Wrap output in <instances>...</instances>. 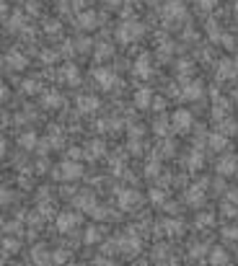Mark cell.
<instances>
[{
    "mask_svg": "<svg viewBox=\"0 0 238 266\" xmlns=\"http://www.w3.org/2000/svg\"><path fill=\"white\" fill-rule=\"evenodd\" d=\"M143 34V26L138 24V21H127V24H122L119 26V31H117V37H119V42H124V44H130V42H135Z\"/></svg>",
    "mask_w": 238,
    "mask_h": 266,
    "instance_id": "6da1fadb",
    "label": "cell"
},
{
    "mask_svg": "<svg viewBox=\"0 0 238 266\" xmlns=\"http://www.w3.org/2000/svg\"><path fill=\"white\" fill-rule=\"evenodd\" d=\"M81 173H83V168L78 166V163H73V160H65V163H60V166H57L54 176H57L60 181H70V178H78Z\"/></svg>",
    "mask_w": 238,
    "mask_h": 266,
    "instance_id": "7a4b0ae2",
    "label": "cell"
},
{
    "mask_svg": "<svg viewBox=\"0 0 238 266\" xmlns=\"http://www.w3.org/2000/svg\"><path fill=\"white\" fill-rule=\"evenodd\" d=\"M171 127L176 132H189V127H191V114L187 109H179L174 111V117H171Z\"/></svg>",
    "mask_w": 238,
    "mask_h": 266,
    "instance_id": "3957f363",
    "label": "cell"
},
{
    "mask_svg": "<svg viewBox=\"0 0 238 266\" xmlns=\"http://www.w3.org/2000/svg\"><path fill=\"white\" fill-rule=\"evenodd\" d=\"M184 16H187V10H184V5H181L179 0H171V3L163 8V18L166 21H181Z\"/></svg>",
    "mask_w": 238,
    "mask_h": 266,
    "instance_id": "277c9868",
    "label": "cell"
},
{
    "mask_svg": "<svg viewBox=\"0 0 238 266\" xmlns=\"http://www.w3.org/2000/svg\"><path fill=\"white\" fill-rule=\"evenodd\" d=\"M78 222H81V215H78V212H62L57 217V227L62 230V233H67V230L75 227Z\"/></svg>",
    "mask_w": 238,
    "mask_h": 266,
    "instance_id": "5b68a950",
    "label": "cell"
},
{
    "mask_svg": "<svg viewBox=\"0 0 238 266\" xmlns=\"http://www.w3.org/2000/svg\"><path fill=\"white\" fill-rule=\"evenodd\" d=\"M117 199H119V207H122V210H130L135 202H140V194L132 191V189H124V191L117 194Z\"/></svg>",
    "mask_w": 238,
    "mask_h": 266,
    "instance_id": "8992f818",
    "label": "cell"
},
{
    "mask_svg": "<svg viewBox=\"0 0 238 266\" xmlns=\"http://www.w3.org/2000/svg\"><path fill=\"white\" fill-rule=\"evenodd\" d=\"M135 73H138L140 78H148L150 75V57L148 54H140L138 62H135Z\"/></svg>",
    "mask_w": 238,
    "mask_h": 266,
    "instance_id": "52a82bcc",
    "label": "cell"
},
{
    "mask_svg": "<svg viewBox=\"0 0 238 266\" xmlns=\"http://www.w3.org/2000/svg\"><path fill=\"white\" fill-rule=\"evenodd\" d=\"M96 80L101 83V88H111V86H114V75H111L106 67H98V70H96Z\"/></svg>",
    "mask_w": 238,
    "mask_h": 266,
    "instance_id": "ba28073f",
    "label": "cell"
},
{
    "mask_svg": "<svg viewBox=\"0 0 238 266\" xmlns=\"http://www.w3.org/2000/svg\"><path fill=\"white\" fill-rule=\"evenodd\" d=\"M210 264H212V266H225V264H228V253H225L220 246L212 248V253H210Z\"/></svg>",
    "mask_w": 238,
    "mask_h": 266,
    "instance_id": "9c48e42d",
    "label": "cell"
},
{
    "mask_svg": "<svg viewBox=\"0 0 238 266\" xmlns=\"http://www.w3.org/2000/svg\"><path fill=\"white\" fill-rule=\"evenodd\" d=\"M236 73H238V65H236V62H231V60L220 62V67H218V75H220V78H233Z\"/></svg>",
    "mask_w": 238,
    "mask_h": 266,
    "instance_id": "30bf717a",
    "label": "cell"
},
{
    "mask_svg": "<svg viewBox=\"0 0 238 266\" xmlns=\"http://www.w3.org/2000/svg\"><path fill=\"white\" fill-rule=\"evenodd\" d=\"M236 166H238L236 158H225V160H220V163H218V171L225 173V176H231V173H236Z\"/></svg>",
    "mask_w": 238,
    "mask_h": 266,
    "instance_id": "8fae6325",
    "label": "cell"
},
{
    "mask_svg": "<svg viewBox=\"0 0 238 266\" xmlns=\"http://www.w3.org/2000/svg\"><path fill=\"white\" fill-rule=\"evenodd\" d=\"M31 259H34V264H37V266H47L49 264V256H47V251H44V248H34L31 251Z\"/></svg>",
    "mask_w": 238,
    "mask_h": 266,
    "instance_id": "7c38bea8",
    "label": "cell"
},
{
    "mask_svg": "<svg viewBox=\"0 0 238 266\" xmlns=\"http://www.w3.org/2000/svg\"><path fill=\"white\" fill-rule=\"evenodd\" d=\"M202 199H205V191H202V186H191V191H187V202L189 204H199Z\"/></svg>",
    "mask_w": 238,
    "mask_h": 266,
    "instance_id": "4fadbf2b",
    "label": "cell"
},
{
    "mask_svg": "<svg viewBox=\"0 0 238 266\" xmlns=\"http://www.w3.org/2000/svg\"><path fill=\"white\" fill-rule=\"evenodd\" d=\"M135 103H138L140 109H148V103H150V90H148V88L138 90V93H135Z\"/></svg>",
    "mask_w": 238,
    "mask_h": 266,
    "instance_id": "5bb4252c",
    "label": "cell"
},
{
    "mask_svg": "<svg viewBox=\"0 0 238 266\" xmlns=\"http://www.w3.org/2000/svg\"><path fill=\"white\" fill-rule=\"evenodd\" d=\"M161 227H163L166 235H179V233H181V222H176V220H166Z\"/></svg>",
    "mask_w": 238,
    "mask_h": 266,
    "instance_id": "9a60e30c",
    "label": "cell"
},
{
    "mask_svg": "<svg viewBox=\"0 0 238 266\" xmlns=\"http://www.w3.org/2000/svg\"><path fill=\"white\" fill-rule=\"evenodd\" d=\"M96 106H98V101L91 98V96H83L81 101H78V109L81 111H96Z\"/></svg>",
    "mask_w": 238,
    "mask_h": 266,
    "instance_id": "2e32d148",
    "label": "cell"
},
{
    "mask_svg": "<svg viewBox=\"0 0 238 266\" xmlns=\"http://www.w3.org/2000/svg\"><path fill=\"white\" fill-rule=\"evenodd\" d=\"M8 62H10V67H16V70H24V67H26V60L21 54H16V52L8 54Z\"/></svg>",
    "mask_w": 238,
    "mask_h": 266,
    "instance_id": "e0dca14e",
    "label": "cell"
},
{
    "mask_svg": "<svg viewBox=\"0 0 238 266\" xmlns=\"http://www.w3.org/2000/svg\"><path fill=\"white\" fill-rule=\"evenodd\" d=\"M96 21H98V18H96L94 13H83L81 18H78V24H81L83 29H94V26H96Z\"/></svg>",
    "mask_w": 238,
    "mask_h": 266,
    "instance_id": "ac0fdd59",
    "label": "cell"
},
{
    "mask_svg": "<svg viewBox=\"0 0 238 266\" xmlns=\"http://www.w3.org/2000/svg\"><path fill=\"white\" fill-rule=\"evenodd\" d=\"M210 145H212V150H225V147H228V140L215 134V137H210Z\"/></svg>",
    "mask_w": 238,
    "mask_h": 266,
    "instance_id": "d6986e66",
    "label": "cell"
},
{
    "mask_svg": "<svg viewBox=\"0 0 238 266\" xmlns=\"http://www.w3.org/2000/svg\"><path fill=\"white\" fill-rule=\"evenodd\" d=\"M199 93H202V88H199L197 83H191L189 88H184V98H197Z\"/></svg>",
    "mask_w": 238,
    "mask_h": 266,
    "instance_id": "ffe728a7",
    "label": "cell"
},
{
    "mask_svg": "<svg viewBox=\"0 0 238 266\" xmlns=\"http://www.w3.org/2000/svg\"><path fill=\"white\" fill-rule=\"evenodd\" d=\"M52 261H54V264H62V261H67V251H54Z\"/></svg>",
    "mask_w": 238,
    "mask_h": 266,
    "instance_id": "44dd1931",
    "label": "cell"
},
{
    "mask_svg": "<svg viewBox=\"0 0 238 266\" xmlns=\"http://www.w3.org/2000/svg\"><path fill=\"white\" fill-rule=\"evenodd\" d=\"M197 3H199V8H202V10H212L218 0H197Z\"/></svg>",
    "mask_w": 238,
    "mask_h": 266,
    "instance_id": "7402d4cb",
    "label": "cell"
},
{
    "mask_svg": "<svg viewBox=\"0 0 238 266\" xmlns=\"http://www.w3.org/2000/svg\"><path fill=\"white\" fill-rule=\"evenodd\" d=\"M34 142H37V137H34V134H24V137H21V145H24V147H31Z\"/></svg>",
    "mask_w": 238,
    "mask_h": 266,
    "instance_id": "603a6c76",
    "label": "cell"
},
{
    "mask_svg": "<svg viewBox=\"0 0 238 266\" xmlns=\"http://www.w3.org/2000/svg\"><path fill=\"white\" fill-rule=\"evenodd\" d=\"M96 238H101V233H98L96 227H91V230H88V235H86V243H94Z\"/></svg>",
    "mask_w": 238,
    "mask_h": 266,
    "instance_id": "cb8c5ba5",
    "label": "cell"
},
{
    "mask_svg": "<svg viewBox=\"0 0 238 266\" xmlns=\"http://www.w3.org/2000/svg\"><path fill=\"white\" fill-rule=\"evenodd\" d=\"M111 54V47H106V44H104V47H96V57H109Z\"/></svg>",
    "mask_w": 238,
    "mask_h": 266,
    "instance_id": "d4e9b609",
    "label": "cell"
},
{
    "mask_svg": "<svg viewBox=\"0 0 238 266\" xmlns=\"http://www.w3.org/2000/svg\"><path fill=\"white\" fill-rule=\"evenodd\" d=\"M210 222H212V217H210V215H205V217L199 215V217H197V225H199V227H202V225H210Z\"/></svg>",
    "mask_w": 238,
    "mask_h": 266,
    "instance_id": "484cf974",
    "label": "cell"
},
{
    "mask_svg": "<svg viewBox=\"0 0 238 266\" xmlns=\"http://www.w3.org/2000/svg\"><path fill=\"white\" fill-rule=\"evenodd\" d=\"M155 132H158V134H166V122L158 119V122H155Z\"/></svg>",
    "mask_w": 238,
    "mask_h": 266,
    "instance_id": "4316f807",
    "label": "cell"
},
{
    "mask_svg": "<svg viewBox=\"0 0 238 266\" xmlns=\"http://www.w3.org/2000/svg\"><path fill=\"white\" fill-rule=\"evenodd\" d=\"M65 78L70 80V83H75V80H78V75H75V70H73V67H67V73H65Z\"/></svg>",
    "mask_w": 238,
    "mask_h": 266,
    "instance_id": "83f0119b",
    "label": "cell"
},
{
    "mask_svg": "<svg viewBox=\"0 0 238 266\" xmlns=\"http://www.w3.org/2000/svg\"><path fill=\"white\" fill-rule=\"evenodd\" d=\"M225 235H228V238H238V233H236V227H225Z\"/></svg>",
    "mask_w": 238,
    "mask_h": 266,
    "instance_id": "f1b7e54d",
    "label": "cell"
},
{
    "mask_svg": "<svg viewBox=\"0 0 238 266\" xmlns=\"http://www.w3.org/2000/svg\"><path fill=\"white\" fill-rule=\"evenodd\" d=\"M47 103H49V109H52V103H60L57 96H47Z\"/></svg>",
    "mask_w": 238,
    "mask_h": 266,
    "instance_id": "f546056e",
    "label": "cell"
},
{
    "mask_svg": "<svg viewBox=\"0 0 238 266\" xmlns=\"http://www.w3.org/2000/svg\"><path fill=\"white\" fill-rule=\"evenodd\" d=\"M18 266H29V264H18Z\"/></svg>",
    "mask_w": 238,
    "mask_h": 266,
    "instance_id": "4dcf8cb0",
    "label": "cell"
},
{
    "mask_svg": "<svg viewBox=\"0 0 238 266\" xmlns=\"http://www.w3.org/2000/svg\"><path fill=\"white\" fill-rule=\"evenodd\" d=\"M140 3H143V0H140Z\"/></svg>",
    "mask_w": 238,
    "mask_h": 266,
    "instance_id": "1f68e13d",
    "label": "cell"
}]
</instances>
